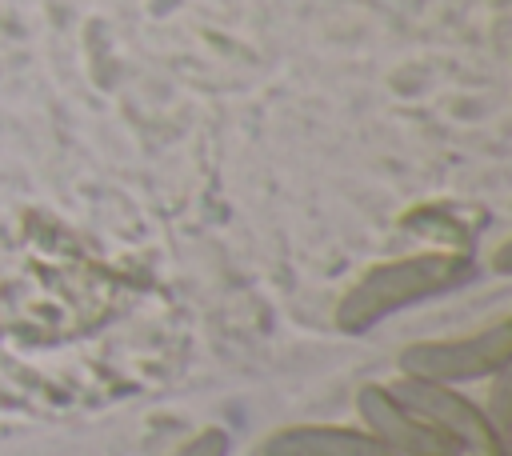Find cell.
Returning a JSON list of instances; mask_svg holds the SVG:
<instances>
[{
    "label": "cell",
    "instance_id": "cell-1",
    "mask_svg": "<svg viewBox=\"0 0 512 456\" xmlns=\"http://www.w3.org/2000/svg\"><path fill=\"white\" fill-rule=\"evenodd\" d=\"M472 276H476V264L472 256H460V252H412V256L380 260L360 280H352L348 292L340 296L336 328L360 336L412 304L464 288Z\"/></svg>",
    "mask_w": 512,
    "mask_h": 456
},
{
    "label": "cell",
    "instance_id": "cell-2",
    "mask_svg": "<svg viewBox=\"0 0 512 456\" xmlns=\"http://www.w3.org/2000/svg\"><path fill=\"white\" fill-rule=\"evenodd\" d=\"M420 420H428L460 456H508L504 428L492 420L484 404L464 396L456 384H436V380H416V376H396L388 384Z\"/></svg>",
    "mask_w": 512,
    "mask_h": 456
},
{
    "label": "cell",
    "instance_id": "cell-3",
    "mask_svg": "<svg viewBox=\"0 0 512 456\" xmlns=\"http://www.w3.org/2000/svg\"><path fill=\"white\" fill-rule=\"evenodd\" d=\"M512 360V320H496L480 332L452 340H416L400 352V376L436 380V384H468L500 376Z\"/></svg>",
    "mask_w": 512,
    "mask_h": 456
},
{
    "label": "cell",
    "instance_id": "cell-4",
    "mask_svg": "<svg viewBox=\"0 0 512 456\" xmlns=\"http://www.w3.org/2000/svg\"><path fill=\"white\" fill-rule=\"evenodd\" d=\"M360 428H368L396 456H460L428 420H420L388 384H364L356 392Z\"/></svg>",
    "mask_w": 512,
    "mask_h": 456
},
{
    "label": "cell",
    "instance_id": "cell-5",
    "mask_svg": "<svg viewBox=\"0 0 512 456\" xmlns=\"http://www.w3.org/2000/svg\"><path fill=\"white\" fill-rule=\"evenodd\" d=\"M260 456H396L360 424H288L264 436Z\"/></svg>",
    "mask_w": 512,
    "mask_h": 456
},
{
    "label": "cell",
    "instance_id": "cell-6",
    "mask_svg": "<svg viewBox=\"0 0 512 456\" xmlns=\"http://www.w3.org/2000/svg\"><path fill=\"white\" fill-rule=\"evenodd\" d=\"M228 452H232V436L224 428L208 424V428L192 432L184 444H176L168 456H228Z\"/></svg>",
    "mask_w": 512,
    "mask_h": 456
}]
</instances>
